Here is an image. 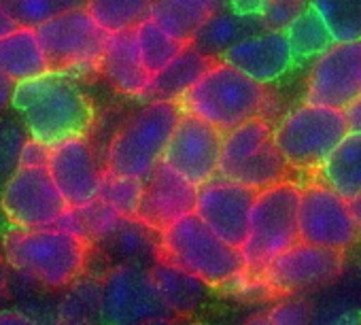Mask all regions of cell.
Here are the masks:
<instances>
[{"label":"cell","mask_w":361,"mask_h":325,"mask_svg":"<svg viewBox=\"0 0 361 325\" xmlns=\"http://www.w3.org/2000/svg\"><path fill=\"white\" fill-rule=\"evenodd\" d=\"M342 113H344L348 132H361V96H357Z\"/></svg>","instance_id":"cell-40"},{"label":"cell","mask_w":361,"mask_h":325,"mask_svg":"<svg viewBox=\"0 0 361 325\" xmlns=\"http://www.w3.org/2000/svg\"><path fill=\"white\" fill-rule=\"evenodd\" d=\"M357 96H361V41H334L310 66L304 102L344 111Z\"/></svg>","instance_id":"cell-14"},{"label":"cell","mask_w":361,"mask_h":325,"mask_svg":"<svg viewBox=\"0 0 361 325\" xmlns=\"http://www.w3.org/2000/svg\"><path fill=\"white\" fill-rule=\"evenodd\" d=\"M66 3H68L71 7H75V5H83V3H85V0H66Z\"/></svg>","instance_id":"cell-45"},{"label":"cell","mask_w":361,"mask_h":325,"mask_svg":"<svg viewBox=\"0 0 361 325\" xmlns=\"http://www.w3.org/2000/svg\"><path fill=\"white\" fill-rule=\"evenodd\" d=\"M304 7H306V3H289V0H268V5L262 11L264 26L268 30H285Z\"/></svg>","instance_id":"cell-37"},{"label":"cell","mask_w":361,"mask_h":325,"mask_svg":"<svg viewBox=\"0 0 361 325\" xmlns=\"http://www.w3.org/2000/svg\"><path fill=\"white\" fill-rule=\"evenodd\" d=\"M100 245H104L106 253L119 264H136L149 268L157 259V232L138 219H126Z\"/></svg>","instance_id":"cell-26"},{"label":"cell","mask_w":361,"mask_h":325,"mask_svg":"<svg viewBox=\"0 0 361 325\" xmlns=\"http://www.w3.org/2000/svg\"><path fill=\"white\" fill-rule=\"evenodd\" d=\"M221 142V130L190 113H183L170 134L161 164L200 188L219 173Z\"/></svg>","instance_id":"cell-13"},{"label":"cell","mask_w":361,"mask_h":325,"mask_svg":"<svg viewBox=\"0 0 361 325\" xmlns=\"http://www.w3.org/2000/svg\"><path fill=\"white\" fill-rule=\"evenodd\" d=\"M28 132L13 119H0V179L18 168V159Z\"/></svg>","instance_id":"cell-36"},{"label":"cell","mask_w":361,"mask_h":325,"mask_svg":"<svg viewBox=\"0 0 361 325\" xmlns=\"http://www.w3.org/2000/svg\"><path fill=\"white\" fill-rule=\"evenodd\" d=\"M47 171L71 209H81L98 196L102 171L87 136H71L51 145Z\"/></svg>","instance_id":"cell-16"},{"label":"cell","mask_w":361,"mask_h":325,"mask_svg":"<svg viewBox=\"0 0 361 325\" xmlns=\"http://www.w3.org/2000/svg\"><path fill=\"white\" fill-rule=\"evenodd\" d=\"M336 43L361 41V0H306Z\"/></svg>","instance_id":"cell-32"},{"label":"cell","mask_w":361,"mask_h":325,"mask_svg":"<svg viewBox=\"0 0 361 325\" xmlns=\"http://www.w3.org/2000/svg\"><path fill=\"white\" fill-rule=\"evenodd\" d=\"M219 60L238 68L262 85L276 83L295 64L285 30H259L228 47Z\"/></svg>","instance_id":"cell-18"},{"label":"cell","mask_w":361,"mask_h":325,"mask_svg":"<svg viewBox=\"0 0 361 325\" xmlns=\"http://www.w3.org/2000/svg\"><path fill=\"white\" fill-rule=\"evenodd\" d=\"M35 319L26 317L22 310H13V308H5L0 310V323H32Z\"/></svg>","instance_id":"cell-43"},{"label":"cell","mask_w":361,"mask_h":325,"mask_svg":"<svg viewBox=\"0 0 361 325\" xmlns=\"http://www.w3.org/2000/svg\"><path fill=\"white\" fill-rule=\"evenodd\" d=\"M49 149L51 145L37 140L32 136H28L22 145L20 151V159H18V166H47V159H49Z\"/></svg>","instance_id":"cell-39"},{"label":"cell","mask_w":361,"mask_h":325,"mask_svg":"<svg viewBox=\"0 0 361 325\" xmlns=\"http://www.w3.org/2000/svg\"><path fill=\"white\" fill-rule=\"evenodd\" d=\"M224 5L226 0H155L147 18L176 41L192 43L200 26Z\"/></svg>","instance_id":"cell-23"},{"label":"cell","mask_w":361,"mask_h":325,"mask_svg":"<svg viewBox=\"0 0 361 325\" xmlns=\"http://www.w3.org/2000/svg\"><path fill=\"white\" fill-rule=\"evenodd\" d=\"M153 3L155 0H85L83 7L94 22L111 35L134 28L149 16Z\"/></svg>","instance_id":"cell-31"},{"label":"cell","mask_w":361,"mask_h":325,"mask_svg":"<svg viewBox=\"0 0 361 325\" xmlns=\"http://www.w3.org/2000/svg\"><path fill=\"white\" fill-rule=\"evenodd\" d=\"M287 173H289V164L281 155V151L276 149L274 140H268L262 149H257L253 155L243 159L240 164L221 173V177H228L232 181H238V183L259 192L264 188L285 181Z\"/></svg>","instance_id":"cell-27"},{"label":"cell","mask_w":361,"mask_h":325,"mask_svg":"<svg viewBox=\"0 0 361 325\" xmlns=\"http://www.w3.org/2000/svg\"><path fill=\"white\" fill-rule=\"evenodd\" d=\"M0 73L11 77L16 83L49 73V62L37 28L18 26L13 32L0 39Z\"/></svg>","instance_id":"cell-21"},{"label":"cell","mask_w":361,"mask_h":325,"mask_svg":"<svg viewBox=\"0 0 361 325\" xmlns=\"http://www.w3.org/2000/svg\"><path fill=\"white\" fill-rule=\"evenodd\" d=\"M18 26H20V24L16 22V18H13L3 5H0V39L7 37L9 32H13Z\"/></svg>","instance_id":"cell-42"},{"label":"cell","mask_w":361,"mask_h":325,"mask_svg":"<svg viewBox=\"0 0 361 325\" xmlns=\"http://www.w3.org/2000/svg\"><path fill=\"white\" fill-rule=\"evenodd\" d=\"M174 312L159 295L149 268L117 264L100 281V319L109 323H168Z\"/></svg>","instance_id":"cell-9"},{"label":"cell","mask_w":361,"mask_h":325,"mask_svg":"<svg viewBox=\"0 0 361 325\" xmlns=\"http://www.w3.org/2000/svg\"><path fill=\"white\" fill-rule=\"evenodd\" d=\"M157 257L209 287H226L245 274L243 251L221 240L194 211L157 234Z\"/></svg>","instance_id":"cell-3"},{"label":"cell","mask_w":361,"mask_h":325,"mask_svg":"<svg viewBox=\"0 0 361 325\" xmlns=\"http://www.w3.org/2000/svg\"><path fill=\"white\" fill-rule=\"evenodd\" d=\"M264 321L266 323H308L310 306L300 298H289L281 302L279 306H274Z\"/></svg>","instance_id":"cell-38"},{"label":"cell","mask_w":361,"mask_h":325,"mask_svg":"<svg viewBox=\"0 0 361 325\" xmlns=\"http://www.w3.org/2000/svg\"><path fill=\"white\" fill-rule=\"evenodd\" d=\"M255 194L253 188L215 175L198 188L194 213L221 240L240 249L249 232V213Z\"/></svg>","instance_id":"cell-15"},{"label":"cell","mask_w":361,"mask_h":325,"mask_svg":"<svg viewBox=\"0 0 361 325\" xmlns=\"http://www.w3.org/2000/svg\"><path fill=\"white\" fill-rule=\"evenodd\" d=\"M142 196V181L134 177H121L113 175L109 171H102L98 196L102 202L113 207L117 213H121L128 219H136L138 202Z\"/></svg>","instance_id":"cell-33"},{"label":"cell","mask_w":361,"mask_h":325,"mask_svg":"<svg viewBox=\"0 0 361 325\" xmlns=\"http://www.w3.org/2000/svg\"><path fill=\"white\" fill-rule=\"evenodd\" d=\"M178 104L183 113L228 132L247 119L264 115L268 92L266 85L253 81L238 68L217 58L185 92Z\"/></svg>","instance_id":"cell-4"},{"label":"cell","mask_w":361,"mask_h":325,"mask_svg":"<svg viewBox=\"0 0 361 325\" xmlns=\"http://www.w3.org/2000/svg\"><path fill=\"white\" fill-rule=\"evenodd\" d=\"M11 106L22 117L28 136L47 145L87 136L96 119L94 104L77 77L54 70L16 83Z\"/></svg>","instance_id":"cell-1"},{"label":"cell","mask_w":361,"mask_h":325,"mask_svg":"<svg viewBox=\"0 0 361 325\" xmlns=\"http://www.w3.org/2000/svg\"><path fill=\"white\" fill-rule=\"evenodd\" d=\"M357 234L359 230L348 200H344L323 181L300 188L298 236L302 243L346 251L357 240Z\"/></svg>","instance_id":"cell-11"},{"label":"cell","mask_w":361,"mask_h":325,"mask_svg":"<svg viewBox=\"0 0 361 325\" xmlns=\"http://www.w3.org/2000/svg\"><path fill=\"white\" fill-rule=\"evenodd\" d=\"M98 73L109 81V85L130 98H142L151 83V73L142 66L134 28L111 32L100 58Z\"/></svg>","instance_id":"cell-19"},{"label":"cell","mask_w":361,"mask_h":325,"mask_svg":"<svg viewBox=\"0 0 361 325\" xmlns=\"http://www.w3.org/2000/svg\"><path fill=\"white\" fill-rule=\"evenodd\" d=\"M92 243L60 228H13L3 240L5 262L22 276L47 287L64 289L79 281L90 264Z\"/></svg>","instance_id":"cell-2"},{"label":"cell","mask_w":361,"mask_h":325,"mask_svg":"<svg viewBox=\"0 0 361 325\" xmlns=\"http://www.w3.org/2000/svg\"><path fill=\"white\" fill-rule=\"evenodd\" d=\"M344 270V251L298 240L279 253L257 276L270 291L293 295L336 281Z\"/></svg>","instance_id":"cell-12"},{"label":"cell","mask_w":361,"mask_h":325,"mask_svg":"<svg viewBox=\"0 0 361 325\" xmlns=\"http://www.w3.org/2000/svg\"><path fill=\"white\" fill-rule=\"evenodd\" d=\"M346 134L348 125L340 109L310 102L291 109L272 128L276 149L295 171H319Z\"/></svg>","instance_id":"cell-7"},{"label":"cell","mask_w":361,"mask_h":325,"mask_svg":"<svg viewBox=\"0 0 361 325\" xmlns=\"http://www.w3.org/2000/svg\"><path fill=\"white\" fill-rule=\"evenodd\" d=\"M298 200L300 185L281 181L255 194L249 213V232L240 247L245 274L257 276L279 253L293 247L298 236Z\"/></svg>","instance_id":"cell-6"},{"label":"cell","mask_w":361,"mask_h":325,"mask_svg":"<svg viewBox=\"0 0 361 325\" xmlns=\"http://www.w3.org/2000/svg\"><path fill=\"white\" fill-rule=\"evenodd\" d=\"M285 35H287V41H289L295 62L314 60L321 51H325L334 43L327 26L317 16V11L312 7H308V3L293 18V22L285 28Z\"/></svg>","instance_id":"cell-29"},{"label":"cell","mask_w":361,"mask_h":325,"mask_svg":"<svg viewBox=\"0 0 361 325\" xmlns=\"http://www.w3.org/2000/svg\"><path fill=\"white\" fill-rule=\"evenodd\" d=\"M217 58L207 56L192 43L151 77L142 100H180Z\"/></svg>","instance_id":"cell-20"},{"label":"cell","mask_w":361,"mask_h":325,"mask_svg":"<svg viewBox=\"0 0 361 325\" xmlns=\"http://www.w3.org/2000/svg\"><path fill=\"white\" fill-rule=\"evenodd\" d=\"M268 140H272V123L264 115L247 119L240 125L224 132L221 159H219V173L217 175H221V173L230 171L232 166L240 164L243 159L253 155Z\"/></svg>","instance_id":"cell-28"},{"label":"cell","mask_w":361,"mask_h":325,"mask_svg":"<svg viewBox=\"0 0 361 325\" xmlns=\"http://www.w3.org/2000/svg\"><path fill=\"white\" fill-rule=\"evenodd\" d=\"M149 272L159 295L164 298V302L170 306L174 314H190L198 310L207 298L209 291L207 283L159 257L149 266Z\"/></svg>","instance_id":"cell-25"},{"label":"cell","mask_w":361,"mask_h":325,"mask_svg":"<svg viewBox=\"0 0 361 325\" xmlns=\"http://www.w3.org/2000/svg\"><path fill=\"white\" fill-rule=\"evenodd\" d=\"M259 30H266L262 16L240 13L230 7L226 9V5H224L200 26L192 45L198 47L200 51H204L207 56L219 58L228 47H232L234 43H238L245 37H251Z\"/></svg>","instance_id":"cell-22"},{"label":"cell","mask_w":361,"mask_h":325,"mask_svg":"<svg viewBox=\"0 0 361 325\" xmlns=\"http://www.w3.org/2000/svg\"><path fill=\"white\" fill-rule=\"evenodd\" d=\"M134 37H136L140 62L151 75L161 70L170 60H174L190 45V43L176 41L174 37H170L151 18H145L134 26Z\"/></svg>","instance_id":"cell-30"},{"label":"cell","mask_w":361,"mask_h":325,"mask_svg":"<svg viewBox=\"0 0 361 325\" xmlns=\"http://www.w3.org/2000/svg\"><path fill=\"white\" fill-rule=\"evenodd\" d=\"M289 3H306V0H289Z\"/></svg>","instance_id":"cell-46"},{"label":"cell","mask_w":361,"mask_h":325,"mask_svg":"<svg viewBox=\"0 0 361 325\" xmlns=\"http://www.w3.org/2000/svg\"><path fill=\"white\" fill-rule=\"evenodd\" d=\"M348 207H350L353 219H355V223H357V230L361 232V194L355 196L353 200H348Z\"/></svg>","instance_id":"cell-44"},{"label":"cell","mask_w":361,"mask_h":325,"mask_svg":"<svg viewBox=\"0 0 361 325\" xmlns=\"http://www.w3.org/2000/svg\"><path fill=\"white\" fill-rule=\"evenodd\" d=\"M196 192L198 188L188 179L176 175L166 164H157L155 171L142 181L136 219L159 234L176 219L194 211Z\"/></svg>","instance_id":"cell-17"},{"label":"cell","mask_w":361,"mask_h":325,"mask_svg":"<svg viewBox=\"0 0 361 325\" xmlns=\"http://www.w3.org/2000/svg\"><path fill=\"white\" fill-rule=\"evenodd\" d=\"M73 291L64 298L60 312L68 314L62 321H94L100 319V281H75Z\"/></svg>","instance_id":"cell-34"},{"label":"cell","mask_w":361,"mask_h":325,"mask_svg":"<svg viewBox=\"0 0 361 325\" xmlns=\"http://www.w3.org/2000/svg\"><path fill=\"white\" fill-rule=\"evenodd\" d=\"M47 166H18L0 192V211L13 228H51L68 211Z\"/></svg>","instance_id":"cell-10"},{"label":"cell","mask_w":361,"mask_h":325,"mask_svg":"<svg viewBox=\"0 0 361 325\" xmlns=\"http://www.w3.org/2000/svg\"><path fill=\"white\" fill-rule=\"evenodd\" d=\"M183 115L176 100H149L111 138L104 171L145 181L161 157L170 134Z\"/></svg>","instance_id":"cell-5"},{"label":"cell","mask_w":361,"mask_h":325,"mask_svg":"<svg viewBox=\"0 0 361 325\" xmlns=\"http://www.w3.org/2000/svg\"><path fill=\"white\" fill-rule=\"evenodd\" d=\"M49 70L73 77L98 73L109 32L102 30L83 5L68 7L37 26Z\"/></svg>","instance_id":"cell-8"},{"label":"cell","mask_w":361,"mask_h":325,"mask_svg":"<svg viewBox=\"0 0 361 325\" xmlns=\"http://www.w3.org/2000/svg\"><path fill=\"white\" fill-rule=\"evenodd\" d=\"M321 181L340 194L344 200H353L361 194V132H348L319 168Z\"/></svg>","instance_id":"cell-24"},{"label":"cell","mask_w":361,"mask_h":325,"mask_svg":"<svg viewBox=\"0 0 361 325\" xmlns=\"http://www.w3.org/2000/svg\"><path fill=\"white\" fill-rule=\"evenodd\" d=\"M13 90H16V81L11 77H7L5 73H0V115L11 106Z\"/></svg>","instance_id":"cell-41"},{"label":"cell","mask_w":361,"mask_h":325,"mask_svg":"<svg viewBox=\"0 0 361 325\" xmlns=\"http://www.w3.org/2000/svg\"><path fill=\"white\" fill-rule=\"evenodd\" d=\"M0 5L16 18L20 26L32 28L71 7L66 0H0Z\"/></svg>","instance_id":"cell-35"}]
</instances>
